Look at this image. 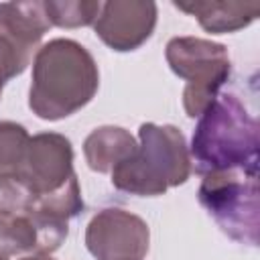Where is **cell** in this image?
Returning a JSON list of instances; mask_svg holds the SVG:
<instances>
[{
  "instance_id": "12",
  "label": "cell",
  "mask_w": 260,
  "mask_h": 260,
  "mask_svg": "<svg viewBox=\"0 0 260 260\" xmlns=\"http://www.w3.org/2000/svg\"><path fill=\"white\" fill-rule=\"evenodd\" d=\"M37 252V230L26 215L0 213V256Z\"/></svg>"
},
{
  "instance_id": "14",
  "label": "cell",
  "mask_w": 260,
  "mask_h": 260,
  "mask_svg": "<svg viewBox=\"0 0 260 260\" xmlns=\"http://www.w3.org/2000/svg\"><path fill=\"white\" fill-rule=\"evenodd\" d=\"M28 138L24 126L16 122H0V177L18 173Z\"/></svg>"
},
{
  "instance_id": "6",
  "label": "cell",
  "mask_w": 260,
  "mask_h": 260,
  "mask_svg": "<svg viewBox=\"0 0 260 260\" xmlns=\"http://www.w3.org/2000/svg\"><path fill=\"white\" fill-rule=\"evenodd\" d=\"M51 28L45 2H2L0 4V89L20 75L39 43Z\"/></svg>"
},
{
  "instance_id": "15",
  "label": "cell",
  "mask_w": 260,
  "mask_h": 260,
  "mask_svg": "<svg viewBox=\"0 0 260 260\" xmlns=\"http://www.w3.org/2000/svg\"><path fill=\"white\" fill-rule=\"evenodd\" d=\"M35 199V193L16 175L0 177V213L24 215Z\"/></svg>"
},
{
  "instance_id": "17",
  "label": "cell",
  "mask_w": 260,
  "mask_h": 260,
  "mask_svg": "<svg viewBox=\"0 0 260 260\" xmlns=\"http://www.w3.org/2000/svg\"><path fill=\"white\" fill-rule=\"evenodd\" d=\"M0 260H8V258H2V256H0Z\"/></svg>"
},
{
  "instance_id": "13",
  "label": "cell",
  "mask_w": 260,
  "mask_h": 260,
  "mask_svg": "<svg viewBox=\"0 0 260 260\" xmlns=\"http://www.w3.org/2000/svg\"><path fill=\"white\" fill-rule=\"evenodd\" d=\"M102 2L93 0H65V2H45V10L51 26L77 28L93 24L100 14Z\"/></svg>"
},
{
  "instance_id": "2",
  "label": "cell",
  "mask_w": 260,
  "mask_h": 260,
  "mask_svg": "<svg viewBox=\"0 0 260 260\" xmlns=\"http://www.w3.org/2000/svg\"><path fill=\"white\" fill-rule=\"evenodd\" d=\"M258 118L232 91L217 98L199 114L189 158L195 173L246 169L258 171Z\"/></svg>"
},
{
  "instance_id": "7",
  "label": "cell",
  "mask_w": 260,
  "mask_h": 260,
  "mask_svg": "<svg viewBox=\"0 0 260 260\" xmlns=\"http://www.w3.org/2000/svg\"><path fill=\"white\" fill-rule=\"evenodd\" d=\"M148 242L146 221L120 207L98 211L85 228V246L95 260H142Z\"/></svg>"
},
{
  "instance_id": "16",
  "label": "cell",
  "mask_w": 260,
  "mask_h": 260,
  "mask_svg": "<svg viewBox=\"0 0 260 260\" xmlns=\"http://www.w3.org/2000/svg\"><path fill=\"white\" fill-rule=\"evenodd\" d=\"M22 260H53L49 254H32V256H26Z\"/></svg>"
},
{
  "instance_id": "10",
  "label": "cell",
  "mask_w": 260,
  "mask_h": 260,
  "mask_svg": "<svg viewBox=\"0 0 260 260\" xmlns=\"http://www.w3.org/2000/svg\"><path fill=\"white\" fill-rule=\"evenodd\" d=\"M173 6L181 12H187L189 16L197 18L201 28L207 32H234L244 26H248L256 16L260 14V2H236V0H223V2H201V0H189V2H173Z\"/></svg>"
},
{
  "instance_id": "4",
  "label": "cell",
  "mask_w": 260,
  "mask_h": 260,
  "mask_svg": "<svg viewBox=\"0 0 260 260\" xmlns=\"http://www.w3.org/2000/svg\"><path fill=\"white\" fill-rule=\"evenodd\" d=\"M197 197L228 238L238 244L258 246V171L228 169L205 173Z\"/></svg>"
},
{
  "instance_id": "1",
  "label": "cell",
  "mask_w": 260,
  "mask_h": 260,
  "mask_svg": "<svg viewBox=\"0 0 260 260\" xmlns=\"http://www.w3.org/2000/svg\"><path fill=\"white\" fill-rule=\"evenodd\" d=\"M98 85L91 53L77 41L53 39L35 53L28 108L43 120H61L87 106Z\"/></svg>"
},
{
  "instance_id": "18",
  "label": "cell",
  "mask_w": 260,
  "mask_h": 260,
  "mask_svg": "<svg viewBox=\"0 0 260 260\" xmlns=\"http://www.w3.org/2000/svg\"><path fill=\"white\" fill-rule=\"evenodd\" d=\"M0 95H2V89H0Z\"/></svg>"
},
{
  "instance_id": "9",
  "label": "cell",
  "mask_w": 260,
  "mask_h": 260,
  "mask_svg": "<svg viewBox=\"0 0 260 260\" xmlns=\"http://www.w3.org/2000/svg\"><path fill=\"white\" fill-rule=\"evenodd\" d=\"M156 26V4L144 0L102 2L93 22L95 35L114 51H134L146 43Z\"/></svg>"
},
{
  "instance_id": "3",
  "label": "cell",
  "mask_w": 260,
  "mask_h": 260,
  "mask_svg": "<svg viewBox=\"0 0 260 260\" xmlns=\"http://www.w3.org/2000/svg\"><path fill=\"white\" fill-rule=\"evenodd\" d=\"M134 152L112 169V185L130 195L154 197L183 185L191 175V158L179 128L146 122L138 128Z\"/></svg>"
},
{
  "instance_id": "8",
  "label": "cell",
  "mask_w": 260,
  "mask_h": 260,
  "mask_svg": "<svg viewBox=\"0 0 260 260\" xmlns=\"http://www.w3.org/2000/svg\"><path fill=\"white\" fill-rule=\"evenodd\" d=\"M73 175V148L69 138L57 132H41L28 138L16 177L24 181L35 197L59 189Z\"/></svg>"
},
{
  "instance_id": "5",
  "label": "cell",
  "mask_w": 260,
  "mask_h": 260,
  "mask_svg": "<svg viewBox=\"0 0 260 260\" xmlns=\"http://www.w3.org/2000/svg\"><path fill=\"white\" fill-rule=\"evenodd\" d=\"M165 57L173 73L187 81L183 89L187 116L199 118L230 77L228 49L199 37H175L167 43Z\"/></svg>"
},
{
  "instance_id": "11",
  "label": "cell",
  "mask_w": 260,
  "mask_h": 260,
  "mask_svg": "<svg viewBox=\"0 0 260 260\" xmlns=\"http://www.w3.org/2000/svg\"><path fill=\"white\" fill-rule=\"evenodd\" d=\"M136 148L134 136L120 126L95 128L83 142L85 162L91 171L112 173V169L128 158Z\"/></svg>"
}]
</instances>
